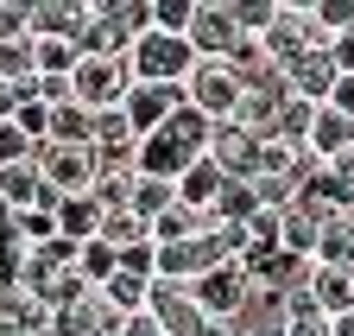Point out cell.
Segmentation results:
<instances>
[{"label":"cell","instance_id":"obj_34","mask_svg":"<svg viewBox=\"0 0 354 336\" xmlns=\"http://www.w3.org/2000/svg\"><path fill=\"white\" fill-rule=\"evenodd\" d=\"M190 13H196V0H152V32L184 38L190 32Z\"/></svg>","mask_w":354,"mask_h":336},{"label":"cell","instance_id":"obj_2","mask_svg":"<svg viewBox=\"0 0 354 336\" xmlns=\"http://www.w3.org/2000/svg\"><path fill=\"white\" fill-rule=\"evenodd\" d=\"M133 89V70L127 58H102V51H82L76 70H70V102H82L88 114H102V108H120Z\"/></svg>","mask_w":354,"mask_h":336},{"label":"cell","instance_id":"obj_18","mask_svg":"<svg viewBox=\"0 0 354 336\" xmlns=\"http://www.w3.org/2000/svg\"><path fill=\"white\" fill-rule=\"evenodd\" d=\"M253 216H259V197H253V184H241V178H221V191H215V203H209L203 229H221V222H253Z\"/></svg>","mask_w":354,"mask_h":336},{"label":"cell","instance_id":"obj_41","mask_svg":"<svg viewBox=\"0 0 354 336\" xmlns=\"http://www.w3.org/2000/svg\"><path fill=\"white\" fill-rule=\"evenodd\" d=\"M203 336H247V324H241V317H209Z\"/></svg>","mask_w":354,"mask_h":336},{"label":"cell","instance_id":"obj_5","mask_svg":"<svg viewBox=\"0 0 354 336\" xmlns=\"http://www.w3.org/2000/svg\"><path fill=\"white\" fill-rule=\"evenodd\" d=\"M221 260V241L209 235V229H196V235H184V241H171V247H158V267H152V279H171V285H196L203 273H215Z\"/></svg>","mask_w":354,"mask_h":336},{"label":"cell","instance_id":"obj_11","mask_svg":"<svg viewBox=\"0 0 354 336\" xmlns=\"http://www.w3.org/2000/svg\"><path fill=\"white\" fill-rule=\"evenodd\" d=\"M26 32L76 45V38L88 32V0H26Z\"/></svg>","mask_w":354,"mask_h":336},{"label":"cell","instance_id":"obj_38","mask_svg":"<svg viewBox=\"0 0 354 336\" xmlns=\"http://www.w3.org/2000/svg\"><path fill=\"white\" fill-rule=\"evenodd\" d=\"M329 64H335V76H354V32L329 38Z\"/></svg>","mask_w":354,"mask_h":336},{"label":"cell","instance_id":"obj_17","mask_svg":"<svg viewBox=\"0 0 354 336\" xmlns=\"http://www.w3.org/2000/svg\"><path fill=\"white\" fill-rule=\"evenodd\" d=\"M348 146H354V121H348V114H335V108H317V114H310V134H304V152L317 159V165L342 159Z\"/></svg>","mask_w":354,"mask_h":336},{"label":"cell","instance_id":"obj_3","mask_svg":"<svg viewBox=\"0 0 354 336\" xmlns=\"http://www.w3.org/2000/svg\"><path fill=\"white\" fill-rule=\"evenodd\" d=\"M32 165H38L44 191H51L57 203H64V197H88V191H95V178H102V165H95V152H88V146H32Z\"/></svg>","mask_w":354,"mask_h":336},{"label":"cell","instance_id":"obj_21","mask_svg":"<svg viewBox=\"0 0 354 336\" xmlns=\"http://www.w3.org/2000/svg\"><path fill=\"white\" fill-rule=\"evenodd\" d=\"M317 267H354V209L317 229Z\"/></svg>","mask_w":354,"mask_h":336},{"label":"cell","instance_id":"obj_37","mask_svg":"<svg viewBox=\"0 0 354 336\" xmlns=\"http://www.w3.org/2000/svg\"><path fill=\"white\" fill-rule=\"evenodd\" d=\"M26 38V0H0V45Z\"/></svg>","mask_w":354,"mask_h":336},{"label":"cell","instance_id":"obj_10","mask_svg":"<svg viewBox=\"0 0 354 336\" xmlns=\"http://www.w3.org/2000/svg\"><path fill=\"white\" fill-rule=\"evenodd\" d=\"M279 76H285V89H291L297 102L323 108V102H329V89H335V64H329V45H304L291 64H279Z\"/></svg>","mask_w":354,"mask_h":336},{"label":"cell","instance_id":"obj_42","mask_svg":"<svg viewBox=\"0 0 354 336\" xmlns=\"http://www.w3.org/2000/svg\"><path fill=\"white\" fill-rule=\"evenodd\" d=\"M335 336H354V311H348V317H335Z\"/></svg>","mask_w":354,"mask_h":336},{"label":"cell","instance_id":"obj_14","mask_svg":"<svg viewBox=\"0 0 354 336\" xmlns=\"http://www.w3.org/2000/svg\"><path fill=\"white\" fill-rule=\"evenodd\" d=\"M266 58H272V70L279 64H291L304 45H317V38H310V13H304V0H279V13H272V26H266Z\"/></svg>","mask_w":354,"mask_h":336},{"label":"cell","instance_id":"obj_20","mask_svg":"<svg viewBox=\"0 0 354 336\" xmlns=\"http://www.w3.org/2000/svg\"><path fill=\"white\" fill-rule=\"evenodd\" d=\"M102 216H108V209H102L95 197H64V203H57V235L82 247V241L102 235Z\"/></svg>","mask_w":354,"mask_h":336},{"label":"cell","instance_id":"obj_27","mask_svg":"<svg viewBox=\"0 0 354 336\" xmlns=\"http://www.w3.org/2000/svg\"><path fill=\"white\" fill-rule=\"evenodd\" d=\"M102 241L114 247V254H127V247H140V241H152V229L133 216V209H108L102 216Z\"/></svg>","mask_w":354,"mask_h":336},{"label":"cell","instance_id":"obj_40","mask_svg":"<svg viewBox=\"0 0 354 336\" xmlns=\"http://www.w3.org/2000/svg\"><path fill=\"white\" fill-rule=\"evenodd\" d=\"M323 108H335V114H348L354 121V76H335V89H329V102Z\"/></svg>","mask_w":354,"mask_h":336},{"label":"cell","instance_id":"obj_39","mask_svg":"<svg viewBox=\"0 0 354 336\" xmlns=\"http://www.w3.org/2000/svg\"><path fill=\"white\" fill-rule=\"evenodd\" d=\"M323 172H329V178H335V184L348 191V203H354V146H348L342 159H329V165H323Z\"/></svg>","mask_w":354,"mask_h":336},{"label":"cell","instance_id":"obj_7","mask_svg":"<svg viewBox=\"0 0 354 336\" xmlns=\"http://www.w3.org/2000/svg\"><path fill=\"white\" fill-rule=\"evenodd\" d=\"M259 134H247V127H234V121H215L209 127V146H203V159H215V172L221 178H241V184H253L259 178Z\"/></svg>","mask_w":354,"mask_h":336},{"label":"cell","instance_id":"obj_8","mask_svg":"<svg viewBox=\"0 0 354 336\" xmlns=\"http://www.w3.org/2000/svg\"><path fill=\"white\" fill-rule=\"evenodd\" d=\"M146 317L158 324V336H203V324H209V311L190 299V285H171V279H152Z\"/></svg>","mask_w":354,"mask_h":336},{"label":"cell","instance_id":"obj_28","mask_svg":"<svg viewBox=\"0 0 354 336\" xmlns=\"http://www.w3.org/2000/svg\"><path fill=\"white\" fill-rule=\"evenodd\" d=\"M38 76V45H32V32L26 38H13V45H0V82H32Z\"/></svg>","mask_w":354,"mask_h":336},{"label":"cell","instance_id":"obj_26","mask_svg":"<svg viewBox=\"0 0 354 336\" xmlns=\"http://www.w3.org/2000/svg\"><path fill=\"white\" fill-rule=\"evenodd\" d=\"M88 127H95V114L82 102H57L51 108V140L44 146H88Z\"/></svg>","mask_w":354,"mask_h":336},{"label":"cell","instance_id":"obj_13","mask_svg":"<svg viewBox=\"0 0 354 336\" xmlns=\"http://www.w3.org/2000/svg\"><path fill=\"white\" fill-rule=\"evenodd\" d=\"M291 102V89H285V76L272 70L266 82H253V89L241 96V108H234V127H247V134H259V140H272V127H279V108Z\"/></svg>","mask_w":354,"mask_h":336},{"label":"cell","instance_id":"obj_9","mask_svg":"<svg viewBox=\"0 0 354 336\" xmlns=\"http://www.w3.org/2000/svg\"><path fill=\"white\" fill-rule=\"evenodd\" d=\"M190 299H196L209 317H241V311H247V299H253V279H247V267H241V260H221L215 273H203V279L190 285Z\"/></svg>","mask_w":354,"mask_h":336},{"label":"cell","instance_id":"obj_32","mask_svg":"<svg viewBox=\"0 0 354 336\" xmlns=\"http://www.w3.org/2000/svg\"><path fill=\"white\" fill-rule=\"evenodd\" d=\"M196 229H203V216H190L184 203H171L165 216L152 222V247H171V241H184V235H196Z\"/></svg>","mask_w":354,"mask_h":336},{"label":"cell","instance_id":"obj_16","mask_svg":"<svg viewBox=\"0 0 354 336\" xmlns=\"http://www.w3.org/2000/svg\"><path fill=\"white\" fill-rule=\"evenodd\" d=\"M0 209H51L57 216V197L44 191V178H38V165L32 159H19V165H0Z\"/></svg>","mask_w":354,"mask_h":336},{"label":"cell","instance_id":"obj_24","mask_svg":"<svg viewBox=\"0 0 354 336\" xmlns=\"http://www.w3.org/2000/svg\"><path fill=\"white\" fill-rule=\"evenodd\" d=\"M114 267H120V254H114V247H108L102 235H95V241H82V247H76V279H82L88 292H102V285L114 279Z\"/></svg>","mask_w":354,"mask_h":336},{"label":"cell","instance_id":"obj_1","mask_svg":"<svg viewBox=\"0 0 354 336\" xmlns=\"http://www.w3.org/2000/svg\"><path fill=\"white\" fill-rule=\"evenodd\" d=\"M127 70H133V82L184 89V76L196 70V58H190V45H184V38H171V32H140V38L127 45Z\"/></svg>","mask_w":354,"mask_h":336},{"label":"cell","instance_id":"obj_23","mask_svg":"<svg viewBox=\"0 0 354 336\" xmlns=\"http://www.w3.org/2000/svg\"><path fill=\"white\" fill-rule=\"evenodd\" d=\"M285 336H335V317H323L304 299V285H291L285 292Z\"/></svg>","mask_w":354,"mask_h":336},{"label":"cell","instance_id":"obj_12","mask_svg":"<svg viewBox=\"0 0 354 336\" xmlns=\"http://www.w3.org/2000/svg\"><path fill=\"white\" fill-rule=\"evenodd\" d=\"M177 108H184V89H158V82H133V89H127V102H120L127 127L140 134V140H146V134H158Z\"/></svg>","mask_w":354,"mask_h":336},{"label":"cell","instance_id":"obj_6","mask_svg":"<svg viewBox=\"0 0 354 336\" xmlns=\"http://www.w3.org/2000/svg\"><path fill=\"white\" fill-rule=\"evenodd\" d=\"M234 38H241V26H234V13H228V0H196L190 32H184L190 58H196V64H221V58L234 51Z\"/></svg>","mask_w":354,"mask_h":336},{"label":"cell","instance_id":"obj_29","mask_svg":"<svg viewBox=\"0 0 354 336\" xmlns=\"http://www.w3.org/2000/svg\"><path fill=\"white\" fill-rule=\"evenodd\" d=\"M102 13L114 19V32L127 38V45H133L140 32H152V0H102Z\"/></svg>","mask_w":354,"mask_h":336},{"label":"cell","instance_id":"obj_31","mask_svg":"<svg viewBox=\"0 0 354 336\" xmlns=\"http://www.w3.org/2000/svg\"><path fill=\"white\" fill-rule=\"evenodd\" d=\"M228 13H234L241 38H266V26H272V13H279V0H228Z\"/></svg>","mask_w":354,"mask_h":336},{"label":"cell","instance_id":"obj_19","mask_svg":"<svg viewBox=\"0 0 354 336\" xmlns=\"http://www.w3.org/2000/svg\"><path fill=\"white\" fill-rule=\"evenodd\" d=\"M215 191H221V172H215V159H196L190 172H184V178L171 184V197L184 203L190 216H209V203H215Z\"/></svg>","mask_w":354,"mask_h":336},{"label":"cell","instance_id":"obj_30","mask_svg":"<svg viewBox=\"0 0 354 336\" xmlns=\"http://www.w3.org/2000/svg\"><path fill=\"white\" fill-rule=\"evenodd\" d=\"M13 241H19V247L57 241V216H51V209H19V216H13Z\"/></svg>","mask_w":354,"mask_h":336},{"label":"cell","instance_id":"obj_36","mask_svg":"<svg viewBox=\"0 0 354 336\" xmlns=\"http://www.w3.org/2000/svg\"><path fill=\"white\" fill-rule=\"evenodd\" d=\"M19 159H32V140L13 127V121H0V165H19Z\"/></svg>","mask_w":354,"mask_h":336},{"label":"cell","instance_id":"obj_25","mask_svg":"<svg viewBox=\"0 0 354 336\" xmlns=\"http://www.w3.org/2000/svg\"><path fill=\"white\" fill-rule=\"evenodd\" d=\"M177 197H171V184L165 178H140V172H133V191H127V209H133V216H140L146 229L165 216V209H171Z\"/></svg>","mask_w":354,"mask_h":336},{"label":"cell","instance_id":"obj_35","mask_svg":"<svg viewBox=\"0 0 354 336\" xmlns=\"http://www.w3.org/2000/svg\"><path fill=\"white\" fill-rule=\"evenodd\" d=\"M32 45H38V76H70L76 70V45H57V38H32Z\"/></svg>","mask_w":354,"mask_h":336},{"label":"cell","instance_id":"obj_15","mask_svg":"<svg viewBox=\"0 0 354 336\" xmlns=\"http://www.w3.org/2000/svg\"><path fill=\"white\" fill-rule=\"evenodd\" d=\"M304 299L317 305L323 317H348L354 311V267H304Z\"/></svg>","mask_w":354,"mask_h":336},{"label":"cell","instance_id":"obj_33","mask_svg":"<svg viewBox=\"0 0 354 336\" xmlns=\"http://www.w3.org/2000/svg\"><path fill=\"white\" fill-rule=\"evenodd\" d=\"M310 114H317V108L291 96V102L279 108V127H272V140H285V146H304V134H310Z\"/></svg>","mask_w":354,"mask_h":336},{"label":"cell","instance_id":"obj_4","mask_svg":"<svg viewBox=\"0 0 354 336\" xmlns=\"http://www.w3.org/2000/svg\"><path fill=\"white\" fill-rule=\"evenodd\" d=\"M241 76L228 70V64H196L190 76H184V102L203 114V121H234V108H241Z\"/></svg>","mask_w":354,"mask_h":336},{"label":"cell","instance_id":"obj_22","mask_svg":"<svg viewBox=\"0 0 354 336\" xmlns=\"http://www.w3.org/2000/svg\"><path fill=\"white\" fill-rule=\"evenodd\" d=\"M304 13H310V38H317V45L354 32V0H304Z\"/></svg>","mask_w":354,"mask_h":336},{"label":"cell","instance_id":"obj_43","mask_svg":"<svg viewBox=\"0 0 354 336\" xmlns=\"http://www.w3.org/2000/svg\"><path fill=\"white\" fill-rule=\"evenodd\" d=\"M247 336H285V330H247Z\"/></svg>","mask_w":354,"mask_h":336}]
</instances>
